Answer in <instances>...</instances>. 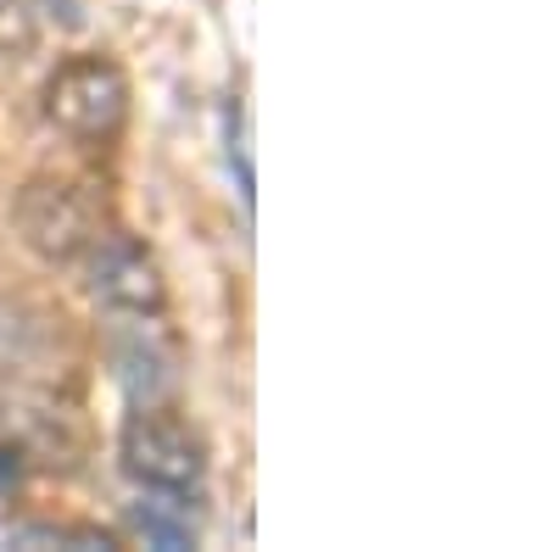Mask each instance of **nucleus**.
Returning <instances> with one entry per match:
<instances>
[{
  "mask_svg": "<svg viewBox=\"0 0 558 552\" xmlns=\"http://www.w3.org/2000/svg\"><path fill=\"white\" fill-rule=\"evenodd\" d=\"M118 375H123V385H129L134 396L157 402V396H168V385H173V357H168L157 341H146V330H140V341H123V346H118Z\"/></svg>",
  "mask_w": 558,
  "mask_h": 552,
  "instance_id": "423d86ee",
  "label": "nucleus"
},
{
  "mask_svg": "<svg viewBox=\"0 0 558 552\" xmlns=\"http://www.w3.org/2000/svg\"><path fill=\"white\" fill-rule=\"evenodd\" d=\"M45 107H51V118L68 128V134H84V140H101V134H112L123 123V107H129V84L112 62L101 57H78L68 62L51 89H45Z\"/></svg>",
  "mask_w": 558,
  "mask_h": 552,
  "instance_id": "f257e3e1",
  "label": "nucleus"
},
{
  "mask_svg": "<svg viewBox=\"0 0 558 552\" xmlns=\"http://www.w3.org/2000/svg\"><path fill=\"white\" fill-rule=\"evenodd\" d=\"M17 218H23L28 246H39L45 257H73L96 235V218H89V207L73 184H34L17 207Z\"/></svg>",
  "mask_w": 558,
  "mask_h": 552,
  "instance_id": "20e7f679",
  "label": "nucleus"
},
{
  "mask_svg": "<svg viewBox=\"0 0 558 552\" xmlns=\"http://www.w3.org/2000/svg\"><path fill=\"white\" fill-rule=\"evenodd\" d=\"M89 285H96V296L123 318H157L168 307V285H162L151 252H140L123 235L96 246V257H89Z\"/></svg>",
  "mask_w": 558,
  "mask_h": 552,
  "instance_id": "7ed1b4c3",
  "label": "nucleus"
},
{
  "mask_svg": "<svg viewBox=\"0 0 558 552\" xmlns=\"http://www.w3.org/2000/svg\"><path fill=\"white\" fill-rule=\"evenodd\" d=\"M123 469L140 486H162V491H196L202 486V446L179 419L162 413H134L123 430Z\"/></svg>",
  "mask_w": 558,
  "mask_h": 552,
  "instance_id": "f03ea898",
  "label": "nucleus"
},
{
  "mask_svg": "<svg viewBox=\"0 0 558 552\" xmlns=\"http://www.w3.org/2000/svg\"><path fill=\"white\" fill-rule=\"evenodd\" d=\"M129 519H134L140 536H146L151 547H162V552H179V547L196 541V514H191V502H184V491L146 486V496L129 508Z\"/></svg>",
  "mask_w": 558,
  "mask_h": 552,
  "instance_id": "39448f33",
  "label": "nucleus"
}]
</instances>
